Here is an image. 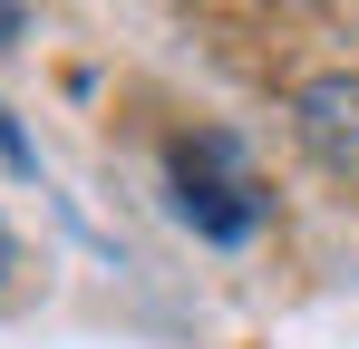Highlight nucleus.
<instances>
[{
    "mask_svg": "<svg viewBox=\"0 0 359 349\" xmlns=\"http://www.w3.org/2000/svg\"><path fill=\"white\" fill-rule=\"evenodd\" d=\"M20 29H29V20H20V10H0V39H20Z\"/></svg>",
    "mask_w": 359,
    "mask_h": 349,
    "instance_id": "20e7f679",
    "label": "nucleus"
},
{
    "mask_svg": "<svg viewBox=\"0 0 359 349\" xmlns=\"http://www.w3.org/2000/svg\"><path fill=\"white\" fill-rule=\"evenodd\" d=\"M0 165H20V174L39 165V146H29V136H20V126H10V107H0Z\"/></svg>",
    "mask_w": 359,
    "mask_h": 349,
    "instance_id": "7ed1b4c3",
    "label": "nucleus"
},
{
    "mask_svg": "<svg viewBox=\"0 0 359 349\" xmlns=\"http://www.w3.org/2000/svg\"><path fill=\"white\" fill-rule=\"evenodd\" d=\"M292 126H301V146H311V165L340 174V184L359 194V68L311 78V88L292 97Z\"/></svg>",
    "mask_w": 359,
    "mask_h": 349,
    "instance_id": "f03ea898",
    "label": "nucleus"
},
{
    "mask_svg": "<svg viewBox=\"0 0 359 349\" xmlns=\"http://www.w3.org/2000/svg\"><path fill=\"white\" fill-rule=\"evenodd\" d=\"M0 272H10V224H0Z\"/></svg>",
    "mask_w": 359,
    "mask_h": 349,
    "instance_id": "39448f33",
    "label": "nucleus"
},
{
    "mask_svg": "<svg viewBox=\"0 0 359 349\" xmlns=\"http://www.w3.org/2000/svg\"><path fill=\"white\" fill-rule=\"evenodd\" d=\"M175 204H184V224L214 233V242H243V233L262 224V184L233 165V146H224V136L175 146Z\"/></svg>",
    "mask_w": 359,
    "mask_h": 349,
    "instance_id": "f257e3e1",
    "label": "nucleus"
}]
</instances>
